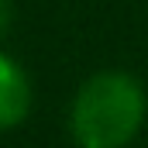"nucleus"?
<instances>
[{
  "mask_svg": "<svg viewBox=\"0 0 148 148\" xmlns=\"http://www.w3.org/2000/svg\"><path fill=\"white\" fill-rule=\"evenodd\" d=\"M148 117L141 79L124 69L93 73L69 100V138L76 148H127Z\"/></svg>",
  "mask_w": 148,
  "mask_h": 148,
  "instance_id": "1",
  "label": "nucleus"
},
{
  "mask_svg": "<svg viewBox=\"0 0 148 148\" xmlns=\"http://www.w3.org/2000/svg\"><path fill=\"white\" fill-rule=\"evenodd\" d=\"M31 79L24 73V66L0 48V134L3 131H14L28 121L31 114Z\"/></svg>",
  "mask_w": 148,
  "mask_h": 148,
  "instance_id": "2",
  "label": "nucleus"
},
{
  "mask_svg": "<svg viewBox=\"0 0 148 148\" xmlns=\"http://www.w3.org/2000/svg\"><path fill=\"white\" fill-rule=\"evenodd\" d=\"M14 28V0H0V41Z\"/></svg>",
  "mask_w": 148,
  "mask_h": 148,
  "instance_id": "3",
  "label": "nucleus"
}]
</instances>
